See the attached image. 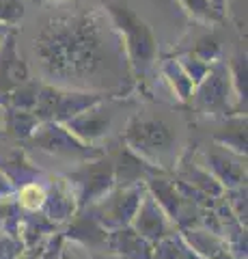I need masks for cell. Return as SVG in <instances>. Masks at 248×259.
I'll use <instances>...</instances> for the list:
<instances>
[{"label": "cell", "instance_id": "6da1fadb", "mask_svg": "<svg viewBox=\"0 0 248 259\" xmlns=\"http://www.w3.org/2000/svg\"><path fill=\"white\" fill-rule=\"evenodd\" d=\"M43 199V192L37 188V186H30V188H26L22 192V203L26 207H37L39 203H41Z\"/></svg>", "mask_w": 248, "mask_h": 259}]
</instances>
